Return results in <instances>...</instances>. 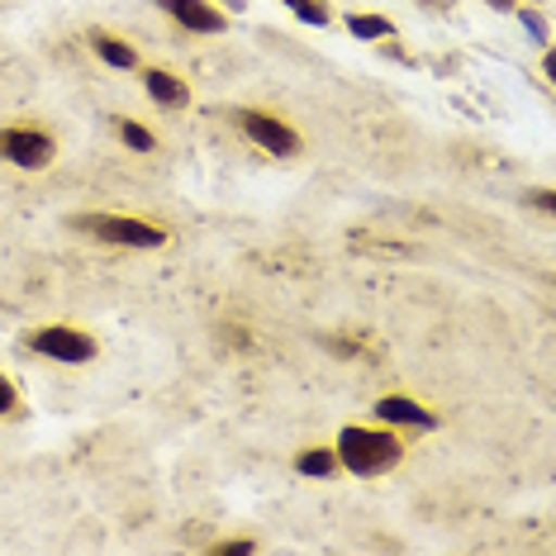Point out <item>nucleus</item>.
Instances as JSON below:
<instances>
[{
	"mask_svg": "<svg viewBox=\"0 0 556 556\" xmlns=\"http://www.w3.org/2000/svg\"><path fill=\"white\" fill-rule=\"evenodd\" d=\"M295 471L309 476V480H333L338 471H343V462H338L333 442H328V447H305V452H300V457H295Z\"/></svg>",
	"mask_w": 556,
	"mask_h": 556,
	"instance_id": "11",
	"label": "nucleus"
},
{
	"mask_svg": "<svg viewBox=\"0 0 556 556\" xmlns=\"http://www.w3.org/2000/svg\"><path fill=\"white\" fill-rule=\"evenodd\" d=\"M210 552L214 556H252V552H257V542H252V538H229V542H214Z\"/></svg>",
	"mask_w": 556,
	"mask_h": 556,
	"instance_id": "16",
	"label": "nucleus"
},
{
	"mask_svg": "<svg viewBox=\"0 0 556 556\" xmlns=\"http://www.w3.org/2000/svg\"><path fill=\"white\" fill-rule=\"evenodd\" d=\"M371 414H376V424H386V428H424V433L438 428V414L414 395H381Z\"/></svg>",
	"mask_w": 556,
	"mask_h": 556,
	"instance_id": "7",
	"label": "nucleus"
},
{
	"mask_svg": "<svg viewBox=\"0 0 556 556\" xmlns=\"http://www.w3.org/2000/svg\"><path fill=\"white\" fill-rule=\"evenodd\" d=\"M24 348H29L34 357H48V362H62V366H91L100 357L96 333L81 324H39L24 333Z\"/></svg>",
	"mask_w": 556,
	"mask_h": 556,
	"instance_id": "3",
	"label": "nucleus"
},
{
	"mask_svg": "<svg viewBox=\"0 0 556 556\" xmlns=\"http://www.w3.org/2000/svg\"><path fill=\"white\" fill-rule=\"evenodd\" d=\"M0 157L15 162L24 172H43L58 157V138L43 124H5L0 129Z\"/></svg>",
	"mask_w": 556,
	"mask_h": 556,
	"instance_id": "5",
	"label": "nucleus"
},
{
	"mask_svg": "<svg viewBox=\"0 0 556 556\" xmlns=\"http://www.w3.org/2000/svg\"><path fill=\"white\" fill-rule=\"evenodd\" d=\"M424 10H433V15H452V10H457V0H419Z\"/></svg>",
	"mask_w": 556,
	"mask_h": 556,
	"instance_id": "18",
	"label": "nucleus"
},
{
	"mask_svg": "<svg viewBox=\"0 0 556 556\" xmlns=\"http://www.w3.org/2000/svg\"><path fill=\"white\" fill-rule=\"evenodd\" d=\"M528 205H538L542 214H552V210H556V200H552V191H533V195H528Z\"/></svg>",
	"mask_w": 556,
	"mask_h": 556,
	"instance_id": "17",
	"label": "nucleus"
},
{
	"mask_svg": "<svg viewBox=\"0 0 556 556\" xmlns=\"http://www.w3.org/2000/svg\"><path fill=\"white\" fill-rule=\"evenodd\" d=\"M86 43H91V53L105 62V67H115V72H138L143 67V62H138V48L115 39V34H105V29H91L86 34Z\"/></svg>",
	"mask_w": 556,
	"mask_h": 556,
	"instance_id": "9",
	"label": "nucleus"
},
{
	"mask_svg": "<svg viewBox=\"0 0 556 556\" xmlns=\"http://www.w3.org/2000/svg\"><path fill=\"white\" fill-rule=\"evenodd\" d=\"M485 5H490V10H500V15H514V10L523 5V0H485Z\"/></svg>",
	"mask_w": 556,
	"mask_h": 556,
	"instance_id": "19",
	"label": "nucleus"
},
{
	"mask_svg": "<svg viewBox=\"0 0 556 556\" xmlns=\"http://www.w3.org/2000/svg\"><path fill=\"white\" fill-rule=\"evenodd\" d=\"M115 134H119V143L129 148V153H157V134L148 129V124H138V119H115Z\"/></svg>",
	"mask_w": 556,
	"mask_h": 556,
	"instance_id": "12",
	"label": "nucleus"
},
{
	"mask_svg": "<svg viewBox=\"0 0 556 556\" xmlns=\"http://www.w3.org/2000/svg\"><path fill=\"white\" fill-rule=\"evenodd\" d=\"M157 10L162 15H172L181 29H191V34H224L229 29V15H224L219 5H210V0H157Z\"/></svg>",
	"mask_w": 556,
	"mask_h": 556,
	"instance_id": "6",
	"label": "nucleus"
},
{
	"mask_svg": "<svg viewBox=\"0 0 556 556\" xmlns=\"http://www.w3.org/2000/svg\"><path fill=\"white\" fill-rule=\"evenodd\" d=\"M10 414H20V390L5 371H0V419H10Z\"/></svg>",
	"mask_w": 556,
	"mask_h": 556,
	"instance_id": "15",
	"label": "nucleus"
},
{
	"mask_svg": "<svg viewBox=\"0 0 556 556\" xmlns=\"http://www.w3.org/2000/svg\"><path fill=\"white\" fill-rule=\"evenodd\" d=\"M338 462H343V471L371 480V476H386L395 471V466L404 462V438L390 433V428H371V424H348L343 433H338L333 442Z\"/></svg>",
	"mask_w": 556,
	"mask_h": 556,
	"instance_id": "1",
	"label": "nucleus"
},
{
	"mask_svg": "<svg viewBox=\"0 0 556 556\" xmlns=\"http://www.w3.org/2000/svg\"><path fill=\"white\" fill-rule=\"evenodd\" d=\"M72 229L91 233L96 243L134 248V252H157L172 243V233L148 214H72Z\"/></svg>",
	"mask_w": 556,
	"mask_h": 556,
	"instance_id": "2",
	"label": "nucleus"
},
{
	"mask_svg": "<svg viewBox=\"0 0 556 556\" xmlns=\"http://www.w3.org/2000/svg\"><path fill=\"white\" fill-rule=\"evenodd\" d=\"M514 15L523 20V29L533 34V39H538L542 48H552V24H547V15H542V10H533V5H518Z\"/></svg>",
	"mask_w": 556,
	"mask_h": 556,
	"instance_id": "14",
	"label": "nucleus"
},
{
	"mask_svg": "<svg viewBox=\"0 0 556 556\" xmlns=\"http://www.w3.org/2000/svg\"><path fill=\"white\" fill-rule=\"evenodd\" d=\"M233 124H238V134L248 138V143H257L267 157H300L305 153V138H300V129H290L286 119H276L267 115V110H252V105H238L233 110Z\"/></svg>",
	"mask_w": 556,
	"mask_h": 556,
	"instance_id": "4",
	"label": "nucleus"
},
{
	"mask_svg": "<svg viewBox=\"0 0 556 556\" xmlns=\"http://www.w3.org/2000/svg\"><path fill=\"white\" fill-rule=\"evenodd\" d=\"M348 34L362 43H390L395 39V20L390 15H366V10H352V15H343Z\"/></svg>",
	"mask_w": 556,
	"mask_h": 556,
	"instance_id": "10",
	"label": "nucleus"
},
{
	"mask_svg": "<svg viewBox=\"0 0 556 556\" xmlns=\"http://www.w3.org/2000/svg\"><path fill=\"white\" fill-rule=\"evenodd\" d=\"M138 72H143V91L153 96V105H162V110H186L191 105V86L176 77L172 67H138Z\"/></svg>",
	"mask_w": 556,
	"mask_h": 556,
	"instance_id": "8",
	"label": "nucleus"
},
{
	"mask_svg": "<svg viewBox=\"0 0 556 556\" xmlns=\"http://www.w3.org/2000/svg\"><path fill=\"white\" fill-rule=\"evenodd\" d=\"M286 10H295L300 24H309V29H324V24H333V10H328V0H281Z\"/></svg>",
	"mask_w": 556,
	"mask_h": 556,
	"instance_id": "13",
	"label": "nucleus"
}]
</instances>
